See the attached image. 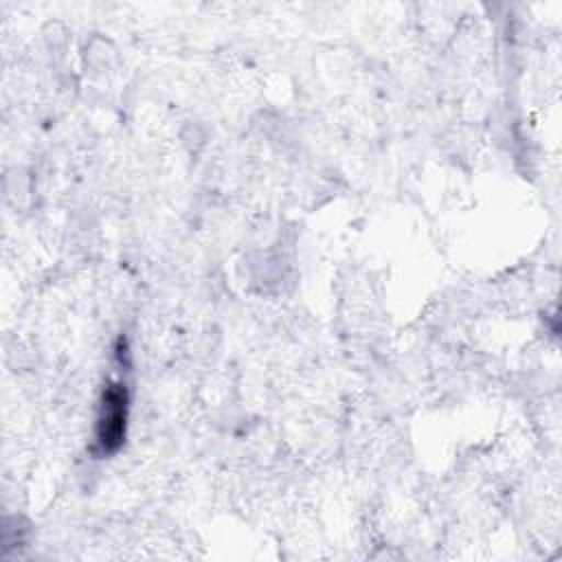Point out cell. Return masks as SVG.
<instances>
[{"label": "cell", "instance_id": "cell-1", "mask_svg": "<svg viewBox=\"0 0 562 562\" xmlns=\"http://www.w3.org/2000/svg\"><path fill=\"white\" fill-rule=\"evenodd\" d=\"M127 428V391L121 382H110L101 397L97 417V450L112 454L125 441Z\"/></svg>", "mask_w": 562, "mask_h": 562}]
</instances>
